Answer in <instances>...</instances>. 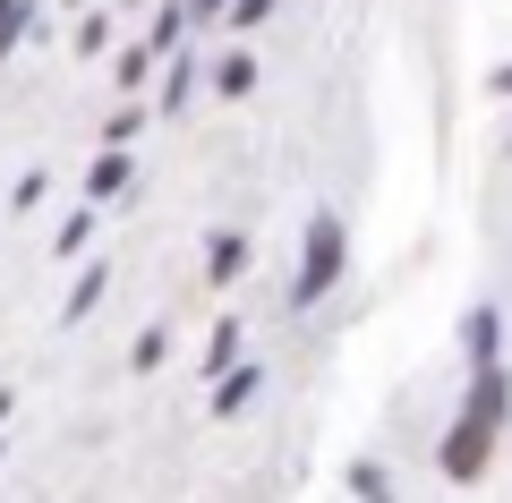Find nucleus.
I'll list each match as a JSON object with an SVG mask.
<instances>
[{
	"label": "nucleus",
	"mask_w": 512,
	"mask_h": 503,
	"mask_svg": "<svg viewBox=\"0 0 512 503\" xmlns=\"http://www.w3.org/2000/svg\"><path fill=\"white\" fill-rule=\"evenodd\" d=\"M342 256H350L342 222H333V214H316V222H308V256H299V290H291V299H299V307H316L333 282H342Z\"/></svg>",
	"instance_id": "obj_1"
},
{
	"label": "nucleus",
	"mask_w": 512,
	"mask_h": 503,
	"mask_svg": "<svg viewBox=\"0 0 512 503\" xmlns=\"http://www.w3.org/2000/svg\"><path fill=\"white\" fill-rule=\"evenodd\" d=\"M487 435H495V427H478V418L461 410V418H453V435H444V452H436V461L453 469V478H478V469H487Z\"/></svg>",
	"instance_id": "obj_2"
},
{
	"label": "nucleus",
	"mask_w": 512,
	"mask_h": 503,
	"mask_svg": "<svg viewBox=\"0 0 512 503\" xmlns=\"http://www.w3.org/2000/svg\"><path fill=\"white\" fill-rule=\"evenodd\" d=\"M120 188H128V145H103L86 171V197H120Z\"/></svg>",
	"instance_id": "obj_3"
},
{
	"label": "nucleus",
	"mask_w": 512,
	"mask_h": 503,
	"mask_svg": "<svg viewBox=\"0 0 512 503\" xmlns=\"http://www.w3.org/2000/svg\"><path fill=\"white\" fill-rule=\"evenodd\" d=\"M205 273H214V282H239V273H248V239H239V231H214V248H205Z\"/></svg>",
	"instance_id": "obj_4"
},
{
	"label": "nucleus",
	"mask_w": 512,
	"mask_h": 503,
	"mask_svg": "<svg viewBox=\"0 0 512 503\" xmlns=\"http://www.w3.org/2000/svg\"><path fill=\"white\" fill-rule=\"evenodd\" d=\"M265 384V367H222V393H214V410L231 418V410H248V393Z\"/></svg>",
	"instance_id": "obj_5"
},
{
	"label": "nucleus",
	"mask_w": 512,
	"mask_h": 503,
	"mask_svg": "<svg viewBox=\"0 0 512 503\" xmlns=\"http://www.w3.org/2000/svg\"><path fill=\"white\" fill-rule=\"evenodd\" d=\"M180 35H188V0H163L154 9V52H180Z\"/></svg>",
	"instance_id": "obj_6"
},
{
	"label": "nucleus",
	"mask_w": 512,
	"mask_h": 503,
	"mask_svg": "<svg viewBox=\"0 0 512 503\" xmlns=\"http://www.w3.org/2000/svg\"><path fill=\"white\" fill-rule=\"evenodd\" d=\"M214 86H222V94H248V86H256V52H222Z\"/></svg>",
	"instance_id": "obj_7"
},
{
	"label": "nucleus",
	"mask_w": 512,
	"mask_h": 503,
	"mask_svg": "<svg viewBox=\"0 0 512 503\" xmlns=\"http://www.w3.org/2000/svg\"><path fill=\"white\" fill-rule=\"evenodd\" d=\"M26 26H35V0H0V52H9Z\"/></svg>",
	"instance_id": "obj_8"
},
{
	"label": "nucleus",
	"mask_w": 512,
	"mask_h": 503,
	"mask_svg": "<svg viewBox=\"0 0 512 503\" xmlns=\"http://www.w3.org/2000/svg\"><path fill=\"white\" fill-rule=\"evenodd\" d=\"M265 18H274V0H231V9H222V26H239V35H256Z\"/></svg>",
	"instance_id": "obj_9"
},
{
	"label": "nucleus",
	"mask_w": 512,
	"mask_h": 503,
	"mask_svg": "<svg viewBox=\"0 0 512 503\" xmlns=\"http://www.w3.org/2000/svg\"><path fill=\"white\" fill-rule=\"evenodd\" d=\"M470 359H495V307H470Z\"/></svg>",
	"instance_id": "obj_10"
},
{
	"label": "nucleus",
	"mask_w": 512,
	"mask_h": 503,
	"mask_svg": "<svg viewBox=\"0 0 512 503\" xmlns=\"http://www.w3.org/2000/svg\"><path fill=\"white\" fill-rule=\"evenodd\" d=\"M188 86H197V69H188V60H171V69H163V111H180Z\"/></svg>",
	"instance_id": "obj_11"
},
{
	"label": "nucleus",
	"mask_w": 512,
	"mask_h": 503,
	"mask_svg": "<svg viewBox=\"0 0 512 503\" xmlns=\"http://www.w3.org/2000/svg\"><path fill=\"white\" fill-rule=\"evenodd\" d=\"M231 350H239V324H214V342H205V367L222 376V367H231Z\"/></svg>",
	"instance_id": "obj_12"
},
{
	"label": "nucleus",
	"mask_w": 512,
	"mask_h": 503,
	"mask_svg": "<svg viewBox=\"0 0 512 503\" xmlns=\"http://www.w3.org/2000/svg\"><path fill=\"white\" fill-rule=\"evenodd\" d=\"M86 239H94V214H69V231H60L52 248H60V256H86Z\"/></svg>",
	"instance_id": "obj_13"
},
{
	"label": "nucleus",
	"mask_w": 512,
	"mask_h": 503,
	"mask_svg": "<svg viewBox=\"0 0 512 503\" xmlns=\"http://www.w3.org/2000/svg\"><path fill=\"white\" fill-rule=\"evenodd\" d=\"M222 9H231V0H188V18H222Z\"/></svg>",
	"instance_id": "obj_14"
},
{
	"label": "nucleus",
	"mask_w": 512,
	"mask_h": 503,
	"mask_svg": "<svg viewBox=\"0 0 512 503\" xmlns=\"http://www.w3.org/2000/svg\"><path fill=\"white\" fill-rule=\"evenodd\" d=\"M495 94H512V60H504V69H495Z\"/></svg>",
	"instance_id": "obj_15"
}]
</instances>
